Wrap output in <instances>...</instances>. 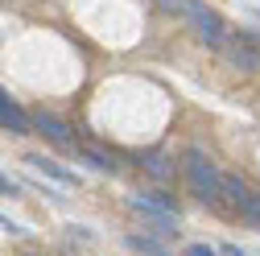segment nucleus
Returning a JSON list of instances; mask_svg holds the SVG:
<instances>
[{
    "label": "nucleus",
    "mask_w": 260,
    "mask_h": 256,
    "mask_svg": "<svg viewBox=\"0 0 260 256\" xmlns=\"http://www.w3.org/2000/svg\"><path fill=\"white\" fill-rule=\"evenodd\" d=\"M83 157H87L95 170H104V174H112V170H116V162H112V157H104L100 149H83Z\"/></svg>",
    "instance_id": "nucleus-11"
},
{
    "label": "nucleus",
    "mask_w": 260,
    "mask_h": 256,
    "mask_svg": "<svg viewBox=\"0 0 260 256\" xmlns=\"http://www.w3.org/2000/svg\"><path fill=\"white\" fill-rule=\"evenodd\" d=\"M133 211H141L145 219H174L178 207L170 195H161V190H149V195H133Z\"/></svg>",
    "instance_id": "nucleus-4"
},
{
    "label": "nucleus",
    "mask_w": 260,
    "mask_h": 256,
    "mask_svg": "<svg viewBox=\"0 0 260 256\" xmlns=\"http://www.w3.org/2000/svg\"><path fill=\"white\" fill-rule=\"evenodd\" d=\"M174 13H182L194 29H199V38H203L207 46H223V42H227V25H223V17H219L215 9H207L203 0H174Z\"/></svg>",
    "instance_id": "nucleus-2"
},
{
    "label": "nucleus",
    "mask_w": 260,
    "mask_h": 256,
    "mask_svg": "<svg viewBox=\"0 0 260 256\" xmlns=\"http://www.w3.org/2000/svg\"><path fill=\"white\" fill-rule=\"evenodd\" d=\"M124 244L133 248V252H141V256H170V248H161L157 240H145V236H128Z\"/></svg>",
    "instance_id": "nucleus-8"
},
{
    "label": "nucleus",
    "mask_w": 260,
    "mask_h": 256,
    "mask_svg": "<svg viewBox=\"0 0 260 256\" xmlns=\"http://www.w3.org/2000/svg\"><path fill=\"white\" fill-rule=\"evenodd\" d=\"M29 124H34L38 133H46L50 141H62V145L71 141V124H67V120H58L54 112H34V116H29Z\"/></svg>",
    "instance_id": "nucleus-6"
},
{
    "label": "nucleus",
    "mask_w": 260,
    "mask_h": 256,
    "mask_svg": "<svg viewBox=\"0 0 260 256\" xmlns=\"http://www.w3.org/2000/svg\"><path fill=\"white\" fill-rule=\"evenodd\" d=\"M186 256H215V248H207V244H190Z\"/></svg>",
    "instance_id": "nucleus-13"
},
{
    "label": "nucleus",
    "mask_w": 260,
    "mask_h": 256,
    "mask_svg": "<svg viewBox=\"0 0 260 256\" xmlns=\"http://www.w3.org/2000/svg\"><path fill=\"white\" fill-rule=\"evenodd\" d=\"M182 162H186L182 170H186V182H190L194 195H199L203 203H207V199H219V182H223V174H219V166L211 162V157H207L203 149H190Z\"/></svg>",
    "instance_id": "nucleus-1"
},
{
    "label": "nucleus",
    "mask_w": 260,
    "mask_h": 256,
    "mask_svg": "<svg viewBox=\"0 0 260 256\" xmlns=\"http://www.w3.org/2000/svg\"><path fill=\"white\" fill-rule=\"evenodd\" d=\"M223 256H248V252H240L236 244H223Z\"/></svg>",
    "instance_id": "nucleus-15"
},
{
    "label": "nucleus",
    "mask_w": 260,
    "mask_h": 256,
    "mask_svg": "<svg viewBox=\"0 0 260 256\" xmlns=\"http://www.w3.org/2000/svg\"><path fill=\"white\" fill-rule=\"evenodd\" d=\"M0 128H9V133H29V128H34V124H29V116L9 100L5 87H0Z\"/></svg>",
    "instance_id": "nucleus-5"
},
{
    "label": "nucleus",
    "mask_w": 260,
    "mask_h": 256,
    "mask_svg": "<svg viewBox=\"0 0 260 256\" xmlns=\"http://www.w3.org/2000/svg\"><path fill=\"white\" fill-rule=\"evenodd\" d=\"M223 54L240 71H260V42H252V38H227L223 42Z\"/></svg>",
    "instance_id": "nucleus-3"
},
{
    "label": "nucleus",
    "mask_w": 260,
    "mask_h": 256,
    "mask_svg": "<svg viewBox=\"0 0 260 256\" xmlns=\"http://www.w3.org/2000/svg\"><path fill=\"white\" fill-rule=\"evenodd\" d=\"M0 195H17V182L5 178V174H0Z\"/></svg>",
    "instance_id": "nucleus-14"
},
{
    "label": "nucleus",
    "mask_w": 260,
    "mask_h": 256,
    "mask_svg": "<svg viewBox=\"0 0 260 256\" xmlns=\"http://www.w3.org/2000/svg\"><path fill=\"white\" fill-rule=\"evenodd\" d=\"M219 195H227V199H232L236 207H244L248 190H244V182H240V178H223V182H219Z\"/></svg>",
    "instance_id": "nucleus-9"
},
{
    "label": "nucleus",
    "mask_w": 260,
    "mask_h": 256,
    "mask_svg": "<svg viewBox=\"0 0 260 256\" xmlns=\"http://www.w3.org/2000/svg\"><path fill=\"white\" fill-rule=\"evenodd\" d=\"M29 166H34L38 174H46V178H54V182H62V186H79V178L71 174V170H62L54 157H42V153H29Z\"/></svg>",
    "instance_id": "nucleus-7"
},
{
    "label": "nucleus",
    "mask_w": 260,
    "mask_h": 256,
    "mask_svg": "<svg viewBox=\"0 0 260 256\" xmlns=\"http://www.w3.org/2000/svg\"><path fill=\"white\" fill-rule=\"evenodd\" d=\"M145 170H149V174H153L157 182H166V178L174 174V166H170V162H166L161 153H153V157H149V162H145Z\"/></svg>",
    "instance_id": "nucleus-10"
},
{
    "label": "nucleus",
    "mask_w": 260,
    "mask_h": 256,
    "mask_svg": "<svg viewBox=\"0 0 260 256\" xmlns=\"http://www.w3.org/2000/svg\"><path fill=\"white\" fill-rule=\"evenodd\" d=\"M244 215H248L252 223H260V195H248V199H244Z\"/></svg>",
    "instance_id": "nucleus-12"
}]
</instances>
